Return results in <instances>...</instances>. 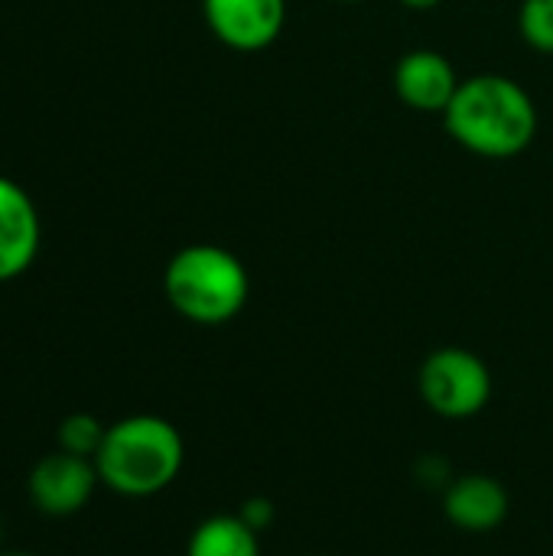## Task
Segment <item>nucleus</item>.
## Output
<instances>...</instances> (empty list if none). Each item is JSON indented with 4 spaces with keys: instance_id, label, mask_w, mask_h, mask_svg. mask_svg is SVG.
Returning a JSON list of instances; mask_svg holds the SVG:
<instances>
[{
    "instance_id": "f257e3e1",
    "label": "nucleus",
    "mask_w": 553,
    "mask_h": 556,
    "mask_svg": "<svg viewBox=\"0 0 553 556\" xmlns=\"http://www.w3.org/2000/svg\"><path fill=\"white\" fill-rule=\"evenodd\" d=\"M186 446L179 430L163 417H127L108 427L95 456L98 479L127 498H150L169 489L183 469Z\"/></svg>"
},
{
    "instance_id": "f03ea898",
    "label": "nucleus",
    "mask_w": 553,
    "mask_h": 556,
    "mask_svg": "<svg viewBox=\"0 0 553 556\" xmlns=\"http://www.w3.org/2000/svg\"><path fill=\"white\" fill-rule=\"evenodd\" d=\"M450 134L482 156H515L535 137L531 98L508 78L479 75L456 88L447 108Z\"/></svg>"
},
{
    "instance_id": "7ed1b4c3",
    "label": "nucleus",
    "mask_w": 553,
    "mask_h": 556,
    "mask_svg": "<svg viewBox=\"0 0 553 556\" xmlns=\"http://www.w3.org/2000/svg\"><path fill=\"white\" fill-rule=\"evenodd\" d=\"M163 287L176 313L202 326L228 323L248 300V274L241 261L212 244L179 251L166 267Z\"/></svg>"
},
{
    "instance_id": "20e7f679",
    "label": "nucleus",
    "mask_w": 553,
    "mask_h": 556,
    "mask_svg": "<svg viewBox=\"0 0 553 556\" xmlns=\"http://www.w3.org/2000/svg\"><path fill=\"white\" fill-rule=\"evenodd\" d=\"M420 394L433 414L466 420L489 404L492 375L479 355L466 349H440L420 368Z\"/></svg>"
},
{
    "instance_id": "39448f33",
    "label": "nucleus",
    "mask_w": 553,
    "mask_h": 556,
    "mask_svg": "<svg viewBox=\"0 0 553 556\" xmlns=\"http://www.w3.org/2000/svg\"><path fill=\"white\" fill-rule=\"evenodd\" d=\"M98 469L95 459H81L72 453H52L46 459H39L29 472V502L36 505V511L49 515V518H68L78 515L98 485Z\"/></svg>"
},
{
    "instance_id": "423d86ee",
    "label": "nucleus",
    "mask_w": 553,
    "mask_h": 556,
    "mask_svg": "<svg viewBox=\"0 0 553 556\" xmlns=\"http://www.w3.org/2000/svg\"><path fill=\"white\" fill-rule=\"evenodd\" d=\"M215 36L235 49H261L284 26V0H205Z\"/></svg>"
},
{
    "instance_id": "0eeeda50",
    "label": "nucleus",
    "mask_w": 553,
    "mask_h": 556,
    "mask_svg": "<svg viewBox=\"0 0 553 556\" xmlns=\"http://www.w3.org/2000/svg\"><path fill=\"white\" fill-rule=\"evenodd\" d=\"M39 251V215L29 195L0 176V283L20 277Z\"/></svg>"
},
{
    "instance_id": "6e6552de",
    "label": "nucleus",
    "mask_w": 553,
    "mask_h": 556,
    "mask_svg": "<svg viewBox=\"0 0 553 556\" xmlns=\"http://www.w3.org/2000/svg\"><path fill=\"white\" fill-rule=\"evenodd\" d=\"M447 518L469 534L495 531L508 515V492L492 476H463L443 495Z\"/></svg>"
},
{
    "instance_id": "1a4fd4ad",
    "label": "nucleus",
    "mask_w": 553,
    "mask_h": 556,
    "mask_svg": "<svg viewBox=\"0 0 553 556\" xmlns=\"http://www.w3.org/2000/svg\"><path fill=\"white\" fill-rule=\"evenodd\" d=\"M394 85H398L401 98L417 111H447L460 88L453 65L437 52L404 55L394 72Z\"/></svg>"
},
{
    "instance_id": "9d476101",
    "label": "nucleus",
    "mask_w": 553,
    "mask_h": 556,
    "mask_svg": "<svg viewBox=\"0 0 553 556\" xmlns=\"http://www.w3.org/2000/svg\"><path fill=\"white\" fill-rule=\"evenodd\" d=\"M257 538L238 515H215L192 531L186 556H261Z\"/></svg>"
},
{
    "instance_id": "9b49d317",
    "label": "nucleus",
    "mask_w": 553,
    "mask_h": 556,
    "mask_svg": "<svg viewBox=\"0 0 553 556\" xmlns=\"http://www.w3.org/2000/svg\"><path fill=\"white\" fill-rule=\"evenodd\" d=\"M108 427L91 417V414H72L59 424V450L81 456V459H95L101 443H104Z\"/></svg>"
},
{
    "instance_id": "f8f14e48",
    "label": "nucleus",
    "mask_w": 553,
    "mask_h": 556,
    "mask_svg": "<svg viewBox=\"0 0 553 556\" xmlns=\"http://www.w3.org/2000/svg\"><path fill=\"white\" fill-rule=\"evenodd\" d=\"M521 33L531 46L553 52V0H525Z\"/></svg>"
},
{
    "instance_id": "ddd939ff",
    "label": "nucleus",
    "mask_w": 553,
    "mask_h": 556,
    "mask_svg": "<svg viewBox=\"0 0 553 556\" xmlns=\"http://www.w3.org/2000/svg\"><path fill=\"white\" fill-rule=\"evenodd\" d=\"M238 518L251 528V531H264L271 521H274V505L267 502V498H251V502H244V508L238 511Z\"/></svg>"
},
{
    "instance_id": "4468645a",
    "label": "nucleus",
    "mask_w": 553,
    "mask_h": 556,
    "mask_svg": "<svg viewBox=\"0 0 553 556\" xmlns=\"http://www.w3.org/2000/svg\"><path fill=\"white\" fill-rule=\"evenodd\" d=\"M401 3H407V7H414V10H427V7H437L440 0H401Z\"/></svg>"
},
{
    "instance_id": "2eb2a0df",
    "label": "nucleus",
    "mask_w": 553,
    "mask_h": 556,
    "mask_svg": "<svg viewBox=\"0 0 553 556\" xmlns=\"http://www.w3.org/2000/svg\"><path fill=\"white\" fill-rule=\"evenodd\" d=\"M3 556H36V554H3Z\"/></svg>"
}]
</instances>
